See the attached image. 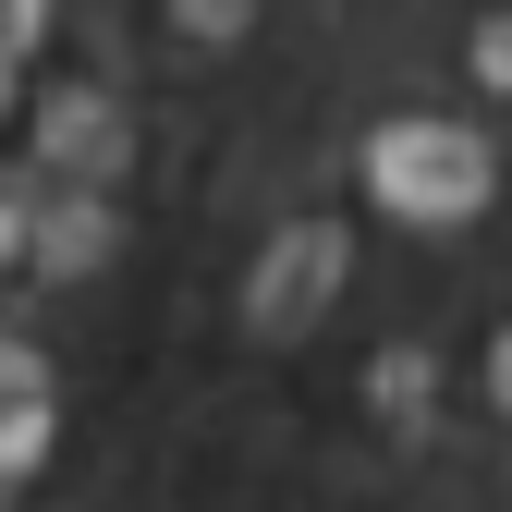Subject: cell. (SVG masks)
Returning <instances> with one entry per match:
<instances>
[{"label": "cell", "instance_id": "52a82bcc", "mask_svg": "<svg viewBox=\"0 0 512 512\" xmlns=\"http://www.w3.org/2000/svg\"><path fill=\"white\" fill-rule=\"evenodd\" d=\"M37 25H49V0H0V49H25Z\"/></svg>", "mask_w": 512, "mask_h": 512}, {"label": "cell", "instance_id": "9c48e42d", "mask_svg": "<svg viewBox=\"0 0 512 512\" xmlns=\"http://www.w3.org/2000/svg\"><path fill=\"white\" fill-rule=\"evenodd\" d=\"M488 403H500V415H512V330H500V342H488Z\"/></svg>", "mask_w": 512, "mask_h": 512}, {"label": "cell", "instance_id": "8992f818", "mask_svg": "<svg viewBox=\"0 0 512 512\" xmlns=\"http://www.w3.org/2000/svg\"><path fill=\"white\" fill-rule=\"evenodd\" d=\"M476 74L512 86V13H476Z\"/></svg>", "mask_w": 512, "mask_h": 512}, {"label": "cell", "instance_id": "ba28073f", "mask_svg": "<svg viewBox=\"0 0 512 512\" xmlns=\"http://www.w3.org/2000/svg\"><path fill=\"white\" fill-rule=\"evenodd\" d=\"M183 25H196V37H232V25H244V0H183Z\"/></svg>", "mask_w": 512, "mask_h": 512}, {"label": "cell", "instance_id": "3957f363", "mask_svg": "<svg viewBox=\"0 0 512 512\" xmlns=\"http://www.w3.org/2000/svg\"><path fill=\"white\" fill-rule=\"evenodd\" d=\"M37 147H49V183L98 196V183L122 171V98H98V86H61V98H49V122H37Z\"/></svg>", "mask_w": 512, "mask_h": 512}, {"label": "cell", "instance_id": "277c9868", "mask_svg": "<svg viewBox=\"0 0 512 512\" xmlns=\"http://www.w3.org/2000/svg\"><path fill=\"white\" fill-rule=\"evenodd\" d=\"M49 427H61V391H49V366L25 342H0V476H25L49 452Z\"/></svg>", "mask_w": 512, "mask_h": 512}, {"label": "cell", "instance_id": "30bf717a", "mask_svg": "<svg viewBox=\"0 0 512 512\" xmlns=\"http://www.w3.org/2000/svg\"><path fill=\"white\" fill-rule=\"evenodd\" d=\"M0 110H13V49H0Z\"/></svg>", "mask_w": 512, "mask_h": 512}, {"label": "cell", "instance_id": "5b68a950", "mask_svg": "<svg viewBox=\"0 0 512 512\" xmlns=\"http://www.w3.org/2000/svg\"><path fill=\"white\" fill-rule=\"evenodd\" d=\"M25 244H37V269H98V256H110V196L37 183V220H25Z\"/></svg>", "mask_w": 512, "mask_h": 512}, {"label": "cell", "instance_id": "8fae6325", "mask_svg": "<svg viewBox=\"0 0 512 512\" xmlns=\"http://www.w3.org/2000/svg\"><path fill=\"white\" fill-rule=\"evenodd\" d=\"M0 232H13V220H0Z\"/></svg>", "mask_w": 512, "mask_h": 512}, {"label": "cell", "instance_id": "6da1fadb", "mask_svg": "<svg viewBox=\"0 0 512 512\" xmlns=\"http://www.w3.org/2000/svg\"><path fill=\"white\" fill-rule=\"evenodd\" d=\"M488 183H500V159H488L476 122L403 110V122H378V135H366V196L391 208V220H415V232L476 220V208H488Z\"/></svg>", "mask_w": 512, "mask_h": 512}, {"label": "cell", "instance_id": "7a4b0ae2", "mask_svg": "<svg viewBox=\"0 0 512 512\" xmlns=\"http://www.w3.org/2000/svg\"><path fill=\"white\" fill-rule=\"evenodd\" d=\"M342 269H354L342 232H330V220H293L269 256H256V281H244V330H256V342H305L317 317H330Z\"/></svg>", "mask_w": 512, "mask_h": 512}]
</instances>
